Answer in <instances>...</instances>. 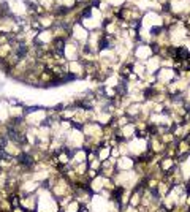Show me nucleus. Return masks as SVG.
<instances>
[{"mask_svg": "<svg viewBox=\"0 0 190 212\" xmlns=\"http://www.w3.org/2000/svg\"><path fill=\"white\" fill-rule=\"evenodd\" d=\"M185 185H187V190H188V192H190V179H188V180H187V184H185Z\"/></svg>", "mask_w": 190, "mask_h": 212, "instance_id": "1", "label": "nucleus"}]
</instances>
